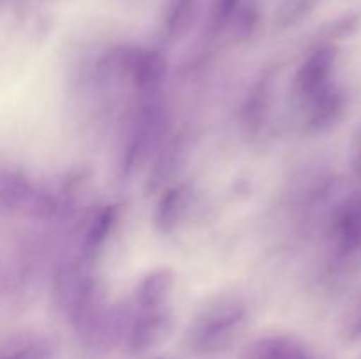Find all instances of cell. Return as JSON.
<instances>
[{"instance_id":"9c48e42d","label":"cell","mask_w":361,"mask_h":359,"mask_svg":"<svg viewBox=\"0 0 361 359\" xmlns=\"http://www.w3.org/2000/svg\"><path fill=\"white\" fill-rule=\"evenodd\" d=\"M194 192L190 185L187 183H178V185H171L161 194L155 206L154 213V224L161 232L168 234L173 232L183 220H185L187 213H189L190 206H192Z\"/></svg>"},{"instance_id":"e0dca14e","label":"cell","mask_w":361,"mask_h":359,"mask_svg":"<svg viewBox=\"0 0 361 359\" xmlns=\"http://www.w3.org/2000/svg\"><path fill=\"white\" fill-rule=\"evenodd\" d=\"M319 0H282L275 13V23L281 28L295 27L312 14Z\"/></svg>"},{"instance_id":"44dd1931","label":"cell","mask_w":361,"mask_h":359,"mask_svg":"<svg viewBox=\"0 0 361 359\" xmlns=\"http://www.w3.org/2000/svg\"><path fill=\"white\" fill-rule=\"evenodd\" d=\"M353 165H355L356 176L361 180V139L358 143V148H356V151H355V160H353Z\"/></svg>"},{"instance_id":"7c38bea8","label":"cell","mask_w":361,"mask_h":359,"mask_svg":"<svg viewBox=\"0 0 361 359\" xmlns=\"http://www.w3.org/2000/svg\"><path fill=\"white\" fill-rule=\"evenodd\" d=\"M197 7V0H169L161 20L162 39L169 44L182 41L196 23Z\"/></svg>"},{"instance_id":"ffe728a7","label":"cell","mask_w":361,"mask_h":359,"mask_svg":"<svg viewBox=\"0 0 361 359\" xmlns=\"http://www.w3.org/2000/svg\"><path fill=\"white\" fill-rule=\"evenodd\" d=\"M345 334H348L349 341H360L361 340V291L358 292V296H356L351 310H349Z\"/></svg>"},{"instance_id":"ac0fdd59","label":"cell","mask_w":361,"mask_h":359,"mask_svg":"<svg viewBox=\"0 0 361 359\" xmlns=\"http://www.w3.org/2000/svg\"><path fill=\"white\" fill-rule=\"evenodd\" d=\"M242 0H214L210 16H208V30L210 34H222L228 30L231 18Z\"/></svg>"},{"instance_id":"ba28073f","label":"cell","mask_w":361,"mask_h":359,"mask_svg":"<svg viewBox=\"0 0 361 359\" xmlns=\"http://www.w3.org/2000/svg\"><path fill=\"white\" fill-rule=\"evenodd\" d=\"M187 157H189V139L183 132L171 137L168 143H162L155 157L154 168L148 175L147 192H157L171 183L182 171Z\"/></svg>"},{"instance_id":"8fae6325","label":"cell","mask_w":361,"mask_h":359,"mask_svg":"<svg viewBox=\"0 0 361 359\" xmlns=\"http://www.w3.org/2000/svg\"><path fill=\"white\" fill-rule=\"evenodd\" d=\"M305 102L307 108H309L307 125H309V129L321 130L334 125L341 118L345 109V94L337 84L330 83L324 90H321L319 94Z\"/></svg>"},{"instance_id":"2e32d148","label":"cell","mask_w":361,"mask_h":359,"mask_svg":"<svg viewBox=\"0 0 361 359\" xmlns=\"http://www.w3.org/2000/svg\"><path fill=\"white\" fill-rule=\"evenodd\" d=\"M259 4L257 0H242L231 18L228 30L236 39H249L259 25Z\"/></svg>"},{"instance_id":"7a4b0ae2","label":"cell","mask_w":361,"mask_h":359,"mask_svg":"<svg viewBox=\"0 0 361 359\" xmlns=\"http://www.w3.org/2000/svg\"><path fill=\"white\" fill-rule=\"evenodd\" d=\"M166 111L159 102L150 99L140 106L134 118L130 120L123 146L122 169L126 175L136 172L157 153L166 139Z\"/></svg>"},{"instance_id":"30bf717a","label":"cell","mask_w":361,"mask_h":359,"mask_svg":"<svg viewBox=\"0 0 361 359\" xmlns=\"http://www.w3.org/2000/svg\"><path fill=\"white\" fill-rule=\"evenodd\" d=\"M240 359H310V354L296 338L271 334L247 344L240 352Z\"/></svg>"},{"instance_id":"9a60e30c","label":"cell","mask_w":361,"mask_h":359,"mask_svg":"<svg viewBox=\"0 0 361 359\" xmlns=\"http://www.w3.org/2000/svg\"><path fill=\"white\" fill-rule=\"evenodd\" d=\"M268 99H270V81L264 80L252 88L245 104L242 106V113H240L243 127L249 132L259 129V125L263 123L264 115H267Z\"/></svg>"},{"instance_id":"6da1fadb","label":"cell","mask_w":361,"mask_h":359,"mask_svg":"<svg viewBox=\"0 0 361 359\" xmlns=\"http://www.w3.org/2000/svg\"><path fill=\"white\" fill-rule=\"evenodd\" d=\"M247 306L238 296L212 298L190 322L187 340L197 354H212L228 347L245 324Z\"/></svg>"},{"instance_id":"3957f363","label":"cell","mask_w":361,"mask_h":359,"mask_svg":"<svg viewBox=\"0 0 361 359\" xmlns=\"http://www.w3.org/2000/svg\"><path fill=\"white\" fill-rule=\"evenodd\" d=\"M109 76H129L134 87L145 95H154L168 73V62L159 51L141 48H116L101 63Z\"/></svg>"},{"instance_id":"5b68a950","label":"cell","mask_w":361,"mask_h":359,"mask_svg":"<svg viewBox=\"0 0 361 359\" xmlns=\"http://www.w3.org/2000/svg\"><path fill=\"white\" fill-rule=\"evenodd\" d=\"M0 204L32 217H49L55 211L51 197L18 172L0 175Z\"/></svg>"},{"instance_id":"d6986e66","label":"cell","mask_w":361,"mask_h":359,"mask_svg":"<svg viewBox=\"0 0 361 359\" xmlns=\"http://www.w3.org/2000/svg\"><path fill=\"white\" fill-rule=\"evenodd\" d=\"M360 23H361V14L358 13L344 14V16L337 18V20L331 21V23L328 25L326 30H324V35H326L328 39H344L348 37V35L355 34V32L358 30Z\"/></svg>"},{"instance_id":"52a82bcc","label":"cell","mask_w":361,"mask_h":359,"mask_svg":"<svg viewBox=\"0 0 361 359\" xmlns=\"http://www.w3.org/2000/svg\"><path fill=\"white\" fill-rule=\"evenodd\" d=\"M331 238L342 259L361 257V194L345 199L335 211Z\"/></svg>"},{"instance_id":"4fadbf2b","label":"cell","mask_w":361,"mask_h":359,"mask_svg":"<svg viewBox=\"0 0 361 359\" xmlns=\"http://www.w3.org/2000/svg\"><path fill=\"white\" fill-rule=\"evenodd\" d=\"M175 287V273L169 267H161L148 273L134 291V303L141 312L155 310L166 305Z\"/></svg>"},{"instance_id":"5bb4252c","label":"cell","mask_w":361,"mask_h":359,"mask_svg":"<svg viewBox=\"0 0 361 359\" xmlns=\"http://www.w3.org/2000/svg\"><path fill=\"white\" fill-rule=\"evenodd\" d=\"M115 222H116V208L113 206V204L102 206L101 210L92 217L83 239L85 259H90L92 256H95V252L101 248L102 243L108 239Z\"/></svg>"},{"instance_id":"277c9868","label":"cell","mask_w":361,"mask_h":359,"mask_svg":"<svg viewBox=\"0 0 361 359\" xmlns=\"http://www.w3.org/2000/svg\"><path fill=\"white\" fill-rule=\"evenodd\" d=\"M175 329L173 313L166 306L155 310H145L133 317L126 334V347L129 354H145L169 340Z\"/></svg>"},{"instance_id":"8992f818","label":"cell","mask_w":361,"mask_h":359,"mask_svg":"<svg viewBox=\"0 0 361 359\" xmlns=\"http://www.w3.org/2000/svg\"><path fill=\"white\" fill-rule=\"evenodd\" d=\"M338 48L335 44H323L314 49L303 63L300 65L298 73L295 76V90L303 101H309L310 97L319 94L321 90L328 87L334 76L335 65H337Z\"/></svg>"},{"instance_id":"7402d4cb","label":"cell","mask_w":361,"mask_h":359,"mask_svg":"<svg viewBox=\"0 0 361 359\" xmlns=\"http://www.w3.org/2000/svg\"><path fill=\"white\" fill-rule=\"evenodd\" d=\"M360 359H361V355H360Z\"/></svg>"}]
</instances>
